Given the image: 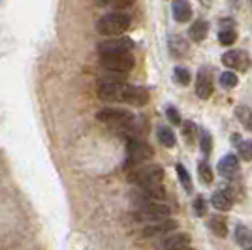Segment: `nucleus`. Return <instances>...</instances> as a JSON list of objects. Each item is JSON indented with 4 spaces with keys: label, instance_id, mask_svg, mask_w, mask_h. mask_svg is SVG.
Returning <instances> with one entry per match:
<instances>
[{
    "label": "nucleus",
    "instance_id": "nucleus-1",
    "mask_svg": "<svg viewBox=\"0 0 252 250\" xmlns=\"http://www.w3.org/2000/svg\"><path fill=\"white\" fill-rule=\"evenodd\" d=\"M98 96L104 102H123L132 105H145L149 102V93L141 87L128 85L121 79H105L98 85Z\"/></svg>",
    "mask_w": 252,
    "mask_h": 250
},
{
    "label": "nucleus",
    "instance_id": "nucleus-2",
    "mask_svg": "<svg viewBox=\"0 0 252 250\" xmlns=\"http://www.w3.org/2000/svg\"><path fill=\"white\" fill-rule=\"evenodd\" d=\"M128 29H130V17L126 13H119V11L107 13L96 23V31L104 36H111V38H121V34H125Z\"/></svg>",
    "mask_w": 252,
    "mask_h": 250
},
{
    "label": "nucleus",
    "instance_id": "nucleus-3",
    "mask_svg": "<svg viewBox=\"0 0 252 250\" xmlns=\"http://www.w3.org/2000/svg\"><path fill=\"white\" fill-rule=\"evenodd\" d=\"M96 119L104 125H109L113 128H132L134 123H136V117L126 111V109H121V107H104L96 113Z\"/></svg>",
    "mask_w": 252,
    "mask_h": 250
},
{
    "label": "nucleus",
    "instance_id": "nucleus-4",
    "mask_svg": "<svg viewBox=\"0 0 252 250\" xmlns=\"http://www.w3.org/2000/svg\"><path fill=\"white\" fill-rule=\"evenodd\" d=\"M136 220L143 222V224H157V222H162V220L169 219V209L162 203H157V201H149V199H143L139 203V207L136 211Z\"/></svg>",
    "mask_w": 252,
    "mask_h": 250
},
{
    "label": "nucleus",
    "instance_id": "nucleus-5",
    "mask_svg": "<svg viewBox=\"0 0 252 250\" xmlns=\"http://www.w3.org/2000/svg\"><path fill=\"white\" fill-rule=\"evenodd\" d=\"M130 179L139 185V187H145V185H162V179H164V169L157 164H151V166H137L134 167V171L130 173Z\"/></svg>",
    "mask_w": 252,
    "mask_h": 250
},
{
    "label": "nucleus",
    "instance_id": "nucleus-6",
    "mask_svg": "<svg viewBox=\"0 0 252 250\" xmlns=\"http://www.w3.org/2000/svg\"><path fill=\"white\" fill-rule=\"evenodd\" d=\"M126 155H128L126 156V167H136L153 156V149L145 141L130 137L128 139V147H126Z\"/></svg>",
    "mask_w": 252,
    "mask_h": 250
},
{
    "label": "nucleus",
    "instance_id": "nucleus-7",
    "mask_svg": "<svg viewBox=\"0 0 252 250\" xmlns=\"http://www.w3.org/2000/svg\"><path fill=\"white\" fill-rule=\"evenodd\" d=\"M100 64H102V68L109 70V72L126 73L134 68V57H132V53H128V55H104V57H100Z\"/></svg>",
    "mask_w": 252,
    "mask_h": 250
},
{
    "label": "nucleus",
    "instance_id": "nucleus-8",
    "mask_svg": "<svg viewBox=\"0 0 252 250\" xmlns=\"http://www.w3.org/2000/svg\"><path fill=\"white\" fill-rule=\"evenodd\" d=\"M134 49V42L130 38H109L98 45V51L100 57L104 55H128V53Z\"/></svg>",
    "mask_w": 252,
    "mask_h": 250
},
{
    "label": "nucleus",
    "instance_id": "nucleus-9",
    "mask_svg": "<svg viewBox=\"0 0 252 250\" xmlns=\"http://www.w3.org/2000/svg\"><path fill=\"white\" fill-rule=\"evenodd\" d=\"M222 62L224 66H228L231 70H247L251 66V59L245 51H239V49H231V51H226L222 55Z\"/></svg>",
    "mask_w": 252,
    "mask_h": 250
},
{
    "label": "nucleus",
    "instance_id": "nucleus-10",
    "mask_svg": "<svg viewBox=\"0 0 252 250\" xmlns=\"http://www.w3.org/2000/svg\"><path fill=\"white\" fill-rule=\"evenodd\" d=\"M196 94L201 100H207L213 94V75L209 68H201L196 77Z\"/></svg>",
    "mask_w": 252,
    "mask_h": 250
},
{
    "label": "nucleus",
    "instance_id": "nucleus-11",
    "mask_svg": "<svg viewBox=\"0 0 252 250\" xmlns=\"http://www.w3.org/2000/svg\"><path fill=\"white\" fill-rule=\"evenodd\" d=\"M190 245L189 233H177V235H166L158 243V250H185Z\"/></svg>",
    "mask_w": 252,
    "mask_h": 250
},
{
    "label": "nucleus",
    "instance_id": "nucleus-12",
    "mask_svg": "<svg viewBox=\"0 0 252 250\" xmlns=\"http://www.w3.org/2000/svg\"><path fill=\"white\" fill-rule=\"evenodd\" d=\"M177 228V222L175 220H162V222H157V224H149L143 229V237H166L168 233H171L173 229Z\"/></svg>",
    "mask_w": 252,
    "mask_h": 250
},
{
    "label": "nucleus",
    "instance_id": "nucleus-13",
    "mask_svg": "<svg viewBox=\"0 0 252 250\" xmlns=\"http://www.w3.org/2000/svg\"><path fill=\"white\" fill-rule=\"evenodd\" d=\"M237 171H239V160H237L235 155H226L224 158H220V162H219V173H220L222 177L231 179Z\"/></svg>",
    "mask_w": 252,
    "mask_h": 250
},
{
    "label": "nucleus",
    "instance_id": "nucleus-14",
    "mask_svg": "<svg viewBox=\"0 0 252 250\" xmlns=\"http://www.w3.org/2000/svg\"><path fill=\"white\" fill-rule=\"evenodd\" d=\"M211 203L217 211H230L233 205V198L228 190H217L211 198Z\"/></svg>",
    "mask_w": 252,
    "mask_h": 250
},
{
    "label": "nucleus",
    "instance_id": "nucleus-15",
    "mask_svg": "<svg viewBox=\"0 0 252 250\" xmlns=\"http://www.w3.org/2000/svg\"><path fill=\"white\" fill-rule=\"evenodd\" d=\"M171 11H173L175 21H179V23H187L190 17H192V6H190L187 0H177V2H173Z\"/></svg>",
    "mask_w": 252,
    "mask_h": 250
},
{
    "label": "nucleus",
    "instance_id": "nucleus-16",
    "mask_svg": "<svg viewBox=\"0 0 252 250\" xmlns=\"http://www.w3.org/2000/svg\"><path fill=\"white\" fill-rule=\"evenodd\" d=\"M207 32H209V25H207V21H196L192 27H190V38L194 40V42H201V40H205L207 38Z\"/></svg>",
    "mask_w": 252,
    "mask_h": 250
},
{
    "label": "nucleus",
    "instance_id": "nucleus-17",
    "mask_svg": "<svg viewBox=\"0 0 252 250\" xmlns=\"http://www.w3.org/2000/svg\"><path fill=\"white\" fill-rule=\"evenodd\" d=\"M209 228H211V231H213L215 235H219V237H226V235H228V224H226V219L220 217V215L211 217Z\"/></svg>",
    "mask_w": 252,
    "mask_h": 250
},
{
    "label": "nucleus",
    "instance_id": "nucleus-18",
    "mask_svg": "<svg viewBox=\"0 0 252 250\" xmlns=\"http://www.w3.org/2000/svg\"><path fill=\"white\" fill-rule=\"evenodd\" d=\"M235 241L241 245L243 249H252V231L247 226H243L239 224L237 228H235Z\"/></svg>",
    "mask_w": 252,
    "mask_h": 250
},
{
    "label": "nucleus",
    "instance_id": "nucleus-19",
    "mask_svg": "<svg viewBox=\"0 0 252 250\" xmlns=\"http://www.w3.org/2000/svg\"><path fill=\"white\" fill-rule=\"evenodd\" d=\"M235 117L239 119V123H241L247 130H252V109L251 107H247V105H237V107H235Z\"/></svg>",
    "mask_w": 252,
    "mask_h": 250
},
{
    "label": "nucleus",
    "instance_id": "nucleus-20",
    "mask_svg": "<svg viewBox=\"0 0 252 250\" xmlns=\"http://www.w3.org/2000/svg\"><path fill=\"white\" fill-rule=\"evenodd\" d=\"M157 134H158V141H160L164 147H175V134H173L171 128H168V126H160Z\"/></svg>",
    "mask_w": 252,
    "mask_h": 250
},
{
    "label": "nucleus",
    "instance_id": "nucleus-21",
    "mask_svg": "<svg viewBox=\"0 0 252 250\" xmlns=\"http://www.w3.org/2000/svg\"><path fill=\"white\" fill-rule=\"evenodd\" d=\"M169 51L173 53L175 57L185 55V53H187V42H185L183 38H179V36H171V38H169Z\"/></svg>",
    "mask_w": 252,
    "mask_h": 250
},
{
    "label": "nucleus",
    "instance_id": "nucleus-22",
    "mask_svg": "<svg viewBox=\"0 0 252 250\" xmlns=\"http://www.w3.org/2000/svg\"><path fill=\"white\" fill-rule=\"evenodd\" d=\"M235 40H237V34H235L233 29H222V31L219 32V42H220L222 45H233Z\"/></svg>",
    "mask_w": 252,
    "mask_h": 250
},
{
    "label": "nucleus",
    "instance_id": "nucleus-23",
    "mask_svg": "<svg viewBox=\"0 0 252 250\" xmlns=\"http://www.w3.org/2000/svg\"><path fill=\"white\" fill-rule=\"evenodd\" d=\"M175 169H177V175H179V179H181L185 190H187V192H192V181H190V175H189V171H187V167L183 166V164H177Z\"/></svg>",
    "mask_w": 252,
    "mask_h": 250
},
{
    "label": "nucleus",
    "instance_id": "nucleus-24",
    "mask_svg": "<svg viewBox=\"0 0 252 250\" xmlns=\"http://www.w3.org/2000/svg\"><path fill=\"white\" fill-rule=\"evenodd\" d=\"M173 79H175V83H179V85H189L190 83V72L187 70V68H183V66H177L175 70H173Z\"/></svg>",
    "mask_w": 252,
    "mask_h": 250
},
{
    "label": "nucleus",
    "instance_id": "nucleus-25",
    "mask_svg": "<svg viewBox=\"0 0 252 250\" xmlns=\"http://www.w3.org/2000/svg\"><path fill=\"white\" fill-rule=\"evenodd\" d=\"M237 83H239V79L233 72L220 73V85L224 89H233V87H237Z\"/></svg>",
    "mask_w": 252,
    "mask_h": 250
},
{
    "label": "nucleus",
    "instance_id": "nucleus-26",
    "mask_svg": "<svg viewBox=\"0 0 252 250\" xmlns=\"http://www.w3.org/2000/svg\"><path fill=\"white\" fill-rule=\"evenodd\" d=\"M183 134H185V139L189 143H194L196 141V134H198V128H196L194 123L187 121V123H183Z\"/></svg>",
    "mask_w": 252,
    "mask_h": 250
},
{
    "label": "nucleus",
    "instance_id": "nucleus-27",
    "mask_svg": "<svg viewBox=\"0 0 252 250\" xmlns=\"http://www.w3.org/2000/svg\"><path fill=\"white\" fill-rule=\"evenodd\" d=\"M198 173H200V179L205 183V185H211L213 183V169L207 162H201L200 167H198Z\"/></svg>",
    "mask_w": 252,
    "mask_h": 250
},
{
    "label": "nucleus",
    "instance_id": "nucleus-28",
    "mask_svg": "<svg viewBox=\"0 0 252 250\" xmlns=\"http://www.w3.org/2000/svg\"><path fill=\"white\" fill-rule=\"evenodd\" d=\"M237 149H239V156L243 160H252V143L251 141H239L237 143Z\"/></svg>",
    "mask_w": 252,
    "mask_h": 250
},
{
    "label": "nucleus",
    "instance_id": "nucleus-29",
    "mask_svg": "<svg viewBox=\"0 0 252 250\" xmlns=\"http://www.w3.org/2000/svg\"><path fill=\"white\" fill-rule=\"evenodd\" d=\"M205 211H207V205H205V199L198 196V198L194 199V213L198 215V217H203L205 215Z\"/></svg>",
    "mask_w": 252,
    "mask_h": 250
},
{
    "label": "nucleus",
    "instance_id": "nucleus-30",
    "mask_svg": "<svg viewBox=\"0 0 252 250\" xmlns=\"http://www.w3.org/2000/svg\"><path fill=\"white\" fill-rule=\"evenodd\" d=\"M201 151H203V155H209L211 153V147H213V141H211V136L205 132L203 136H201Z\"/></svg>",
    "mask_w": 252,
    "mask_h": 250
},
{
    "label": "nucleus",
    "instance_id": "nucleus-31",
    "mask_svg": "<svg viewBox=\"0 0 252 250\" xmlns=\"http://www.w3.org/2000/svg\"><path fill=\"white\" fill-rule=\"evenodd\" d=\"M166 115H168L169 121H171L173 125H181V117H179V113L173 107H168V109H166Z\"/></svg>",
    "mask_w": 252,
    "mask_h": 250
},
{
    "label": "nucleus",
    "instance_id": "nucleus-32",
    "mask_svg": "<svg viewBox=\"0 0 252 250\" xmlns=\"http://www.w3.org/2000/svg\"><path fill=\"white\" fill-rule=\"evenodd\" d=\"M185 250H190V249H185Z\"/></svg>",
    "mask_w": 252,
    "mask_h": 250
},
{
    "label": "nucleus",
    "instance_id": "nucleus-33",
    "mask_svg": "<svg viewBox=\"0 0 252 250\" xmlns=\"http://www.w3.org/2000/svg\"><path fill=\"white\" fill-rule=\"evenodd\" d=\"M251 250H252V249H251Z\"/></svg>",
    "mask_w": 252,
    "mask_h": 250
}]
</instances>
